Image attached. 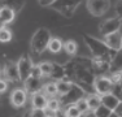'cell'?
Returning <instances> with one entry per match:
<instances>
[{
    "label": "cell",
    "instance_id": "5",
    "mask_svg": "<svg viewBox=\"0 0 122 117\" xmlns=\"http://www.w3.org/2000/svg\"><path fill=\"white\" fill-rule=\"evenodd\" d=\"M75 65H77V68H75L74 77L78 80V82H79L78 85H83V86L94 85L95 80H96V74L94 73V69L87 68V66H81V65H78L77 63H75Z\"/></svg>",
    "mask_w": 122,
    "mask_h": 117
},
{
    "label": "cell",
    "instance_id": "8",
    "mask_svg": "<svg viewBox=\"0 0 122 117\" xmlns=\"http://www.w3.org/2000/svg\"><path fill=\"white\" fill-rule=\"evenodd\" d=\"M121 27H122V20H120L118 17L108 18L104 22L100 23V33L103 34L104 37H108L110 34L121 31Z\"/></svg>",
    "mask_w": 122,
    "mask_h": 117
},
{
    "label": "cell",
    "instance_id": "25",
    "mask_svg": "<svg viewBox=\"0 0 122 117\" xmlns=\"http://www.w3.org/2000/svg\"><path fill=\"white\" fill-rule=\"evenodd\" d=\"M43 90H44V94L47 96H51L53 98L55 95H57V86L56 82H49V83H46L43 86Z\"/></svg>",
    "mask_w": 122,
    "mask_h": 117
},
{
    "label": "cell",
    "instance_id": "12",
    "mask_svg": "<svg viewBox=\"0 0 122 117\" xmlns=\"http://www.w3.org/2000/svg\"><path fill=\"white\" fill-rule=\"evenodd\" d=\"M104 43L110 51H114V52L120 51L122 48V33L117 31V33L110 34L108 37H104Z\"/></svg>",
    "mask_w": 122,
    "mask_h": 117
},
{
    "label": "cell",
    "instance_id": "34",
    "mask_svg": "<svg viewBox=\"0 0 122 117\" xmlns=\"http://www.w3.org/2000/svg\"><path fill=\"white\" fill-rule=\"evenodd\" d=\"M116 13H117L118 18L122 20V1H118L116 5Z\"/></svg>",
    "mask_w": 122,
    "mask_h": 117
},
{
    "label": "cell",
    "instance_id": "37",
    "mask_svg": "<svg viewBox=\"0 0 122 117\" xmlns=\"http://www.w3.org/2000/svg\"><path fill=\"white\" fill-rule=\"evenodd\" d=\"M85 117H96V116H95V113H94V112H88Z\"/></svg>",
    "mask_w": 122,
    "mask_h": 117
},
{
    "label": "cell",
    "instance_id": "30",
    "mask_svg": "<svg viewBox=\"0 0 122 117\" xmlns=\"http://www.w3.org/2000/svg\"><path fill=\"white\" fill-rule=\"evenodd\" d=\"M74 105L81 111V113H82V115H83V113H87V112L90 111V109H88V105H87V101H86V98H83V99H81V100H78Z\"/></svg>",
    "mask_w": 122,
    "mask_h": 117
},
{
    "label": "cell",
    "instance_id": "33",
    "mask_svg": "<svg viewBox=\"0 0 122 117\" xmlns=\"http://www.w3.org/2000/svg\"><path fill=\"white\" fill-rule=\"evenodd\" d=\"M7 89H8V82L5 80H1V78H0V94L5 92Z\"/></svg>",
    "mask_w": 122,
    "mask_h": 117
},
{
    "label": "cell",
    "instance_id": "16",
    "mask_svg": "<svg viewBox=\"0 0 122 117\" xmlns=\"http://www.w3.org/2000/svg\"><path fill=\"white\" fill-rule=\"evenodd\" d=\"M101 104L113 112V111L117 108V105L120 104V100H118V99L116 98L112 92H110V94H107V95L101 96Z\"/></svg>",
    "mask_w": 122,
    "mask_h": 117
},
{
    "label": "cell",
    "instance_id": "29",
    "mask_svg": "<svg viewBox=\"0 0 122 117\" xmlns=\"http://www.w3.org/2000/svg\"><path fill=\"white\" fill-rule=\"evenodd\" d=\"M94 113H95L96 117H109L110 115H112V111L108 109L107 107H104V105L101 104L96 111H94Z\"/></svg>",
    "mask_w": 122,
    "mask_h": 117
},
{
    "label": "cell",
    "instance_id": "40",
    "mask_svg": "<svg viewBox=\"0 0 122 117\" xmlns=\"http://www.w3.org/2000/svg\"><path fill=\"white\" fill-rule=\"evenodd\" d=\"M118 85H120V86L122 87V72H121V81H120V83H118Z\"/></svg>",
    "mask_w": 122,
    "mask_h": 117
},
{
    "label": "cell",
    "instance_id": "3",
    "mask_svg": "<svg viewBox=\"0 0 122 117\" xmlns=\"http://www.w3.org/2000/svg\"><path fill=\"white\" fill-rule=\"evenodd\" d=\"M79 4V0H53L51 8L57 11L64 17H73Z\"/></svg>",
    "mask_w": 122,
    "mask_h": 117
},
{
    "label": "cell",
    "instance_id": "15",
    "mask_svg": "<svg viewBox=\"0 0 122 117\" xmlns=\"http://www.w3.org/2000/svg\"><path fill=\"white\" fill-rule=\"evenodd\" d=\"M109 72H110V73L122 72V48L120 49V51H117V52H116V53L112 56Z\"/></svg>",
    "mask_w": 122,
    "mask_h": 117
},
{
    "label": "cell",
    "instance_id": "31",
    "mask_svg": "<svg viewBox=\"0 0 122 117\" xmlns=\"http://www.w3.org/2000/svg\"><path fill=\"white\" fill-rule=\"evenodd\" d=\"M112 94H113V95H114L120 101H122V87L120 86V85H113Z\"/></svg>",
    "mask_w": 122,
    "mask_h": 117
},
{
    "label": "cell",
    "instance_id": "23",
    "mask_svg": "<svg viewBox=\"0 0 122 117\" xmlns=\"http://www.w3.org/2000/svg\"><path fill=\"white\" fill-rule=\"evenodd\" d=\"M4 4L7 5V7H9L14 13H17V12H20L24 8L25 3L21 1V0H8V1H4Z\"/></svg>",
    "mask_w": 122,
    "mask_h": 117
},
{
    "label": "cell",
    "instance_id": "13",
    "mask_svg": "<svg viewBox=\"0 0 122 117\" xmlns=\"http://www.w3.org/2000/svg\"><path fill=\"white\" fill-rule=\"evenodd\" d=\"M4 75H5V81H9V82L21 81V78H20V73H18V68H17V64L12 63V61L5 63V65H4Z\"/></svg>",
    "mask_w": 122,
    "mask_h": 117
},
{
    "label": "cell",
    "instance_id": "7",
    "mask_svg": "<svg viewBox=\"0 0 122 117\" xmlns=\"http://www.w3.org/2000/svg\"><path fill=\"white\" fill-rule=\"evenodd\" d=\"M17 68H18V73H20L21 81L25 82L31 75L33 69H34V64H33V61H31L30 56H29V55H24V56L18 60V63H17Z\"/></svg>",
    "mask_w": 122,
    "mask_h": 117
},
{
    "label": "cell",
    "instance_id": "27",
    "mask_svg": "<svg viewBox=\"0 0 122 117\" xmlns=\"http://www.w3.org/2000/svg\"><path fill=\"white\" fill-rule=\"evenodd\" d=\"M64 112H65V117H82V113H81V111L78 109V108L75 107L74 104H73V105H68V107H65Z\"/></svg>",
    "mask_w": 122,
    "mask_h": 117
},
{
    "label": "cell",
    "instance_id": "14",
    "mask_svg": "<svg viewBox=\"0 0 122 117\" xmlns=\"http://www.w3.org/2000/svg\"><path fill=\"white\" fill-rule=\"evenodd\" d=\"M48 103V98L46 94L43 92H38L35 95L31 96V105L33 109H46Z\"/></svg>",
    "mask_w": 122,
    "mask_h": 117
},
{
    "label": "cell",
    "instance_id": "38",
    "mask_svg": "<svg viewBox=\"0 0 122 117\" xmlns=\"http://www.w3.org/2000/svg\"><path fill=\"white\" fill-rule=\"evenodd\" d=\"M5 27V25H4V22H3L1 21V20H0V31H1L3 30V29H4Z\"/></svg>",
    "mask_w": 122,
    "mask_h": 117
},
{
    "label": "cell",
    "instance_id": "32",
    "mask_svg": "<svg viewBox=\"0 0 122 117\" xmlns=\"http://www.w3.org/2000/svg\"><path fill=\"white\" fill-rule=\"evenodd\" d=\"M29 117H47L46 109H31Z\"/></svg>",
    "mask_w": 122,
    "mask_h": 117
},
{
    "label": "cell",
    "instance_id": "11",
    "mask_svg": "<svg viewBox=\"0 0 122 117\" xmlns=\"http://www.w3.org/2000/svg\"><path fill=\"white\" fill-rule=\"evenodd\" d=\"M25 91L27 94H31V96L35 95V94L40 92V90L43 89V85H42V78H38V77H34V75H30L25 82Z\"/></svg>",
    "mask_w": 122,
    "mask_h": 117
},
{
    "label": "cell",
    "instance_id": "28",
    "mask_svg": "<svg viewBox=\"0 0 122 117\" xmlns=\"http://www.w3.org/2000/svg\"><path fill=\"white\" fill-rule=\"evenodd\" d=\"M12 40V31L8 27H4L0 31V42L1 43H8Z\"/></svg>",
    "mask_w": 122,
    "mask_h": 117
},
{
    "label": "cell",
    "instance_id": "26",
    "mask_svg": "<svg viewBox=\"0 0 122 117\" xmlns=\"http://www.w3.org/2000/svg\"><path fill=\"white\" fill-rule=\"evenodd\" d=\"M60 108H61V103H60L59 99H55V98L48 99L46 111H49V112H55V113H56L57 111H60Z\"/></svg>",
    "mask_w": 122,
    "mask_h": 117
},
{
    "label": "cell",
    "instance_id": "18",
    "mask_svg": "<svg viewBox=\"0 0 122 117\" xmlns=\"http://www.w3.org/2000/svg\"><path fill=\"white\" fill-rule=\"evenodd\" d=\"M86 101H87V105H88L90 112H94L101 105V96L97 95V94H88L86 96Z\"/></svg>",
    "mask_w": 122,
    "mask_h": 117
},
{
    "label": "cell",
    "instance_id": "17",
    "mask_svg": "<svg viewBox=\"0 0 122 117\" xmlns=\"http://www.w3.org/2000/svg\"><path fill=\"white\" fill-rule=\"evenodd\" d=\"M14 16H16V13L9 7H7V5L0 7V20L4 22V25H8V23L13 22Z\"/></svg>",
    "mask_w": 122,
    "mask_h": 117
},
{
    "label": "cell",
    "instance_id": "9",
    "mask_svg": "<svg viewBox=\"0 0 122 117\" xmlns=\"http://www.w3.org/2000/svg\"><path fill=\"white\" fill-rule=\"evenodd\" d=\"M94 89H95V91H96L97 95L103 96V95H107V94L112 92L113 83H112V81L109 80V77H105V75H96V80L94 82Z\"/></svg>",
    "mask_w": 122,
    "mask_h": 117
},
{
    "label": "cell",
    "instance_id": "10",
    "mask_svg": "<svg viewBox=\"0 0 122 117\" xmlns=\"http://www.w3.org/2000/svg\"><path fill=\"white\" fill-rule=\"evenodd\" d=\"M10 103L14 108H22L27 101V92L25 89H14L10 92Z\"/></svg>",
    "mask_w": 122,
    "mask_h": 117
},
{
    "label": "cell",
    "instance_id": "41",
    "mask_svg": "<svg viewBox=\"0 0 122 117\" xmlns=\"http://www.w3.org/2000/svg\"><path fill=\"white\" fill-rule=\"evenodd\" d=\"M13 117H21V116H20V115H17V116H13Z\"/></svg>",
    "mask_w": 122,
    "mask_h": 117
},
{
    "label": "cell",
    "instance_id": "19",
    "mask_svg": "<svg viewBox=\"0 0 122 117\" xmlns=\"http://www.w3.org/2000/svg\"><path fill=\"white\" fill-rule=\"evenodd\" d=\"M56 86H57V94L60 96H64L70 91L71 86H73V82L66 81V80H61V81L56 82Z\"/></svg>",
    "mask_w": 122,
    "mask_h": 117
},
{
    "label": "cell",
    "instance_id": "35",
    "mask_svg": "<svg viewBox=\"0 0 122 117\" xmlns=\"http://www.w3.org/2000/svg\"><path fill=\"white\" fill-rule=\"evenodd\" d=\"M113 112H114L118 117H122V101H120V104L117 105V108H116Z\"/></svg>",
    "mask_w": 122,
    "mask_h": 117
},
{
    "label": "cell",
    "instance_id": "2",
    "mask_svg": "<svg viewBox=\"0 0 122 117\" xmlns=\"http://www.w3.org/2000/svg\"><path fill=\"white\" fill-rule=\"evenodd\" d=\"M83 40H85L86 46L88 47V49L91 51L94 58H103V57H109L110 55V49L107 47V44L104 43V40H100L97 38H94L91 35H83Z\"/></svg>",
    "mask_w": 122,
    "mask_h": 117
},
{
    "label": "cell",
    "instance_id": "22",
    "mask_svg": "<svg viewBox=\"0 0 122 117\" xmlns=\"http://www.w3.org/2000/svg\"><path fill=\"white\" fill-rule=\"evenodd\" d=\"M38 66H39V69H40L42 75H52V73H53V68H55V64L49 63V61H43V63H40Z\"/></svg>",
    "mask_w": 122,
    "mask_h": 117
},
{
    "label": "cell",
    "instance_id": "39",
    "mask_svg": "<svg viewBox=\"0 0 122 117\" xmlns=\"http://www.w3.org/2000/svg\"><path fill=\"white\" fill-rule=\"evenodd\" d=\"M109 117H118V116H117V115H116V113H114V112H112V115H110Z\"/></svg>",
    "mask_w": 122,
    "mask_h": 117
},
{
    "label": "cell",
    "instance_id": "6",
    "mask_svg": "<svg viewBox=\"0 0 122 117\" xmlns=\"http://www.w3.org/2000/svg\"><path fill=\"white\" fill-rule=\"evenodd\" d=\"M86 4L88 12L95 17L103 16L110 8V1H108V0H90Z\"/></svg>",
    "mask_w": 122,
    "mask_h": 117
},
{
    "label": "cell",
    "instance_id": "24",
    "mask_svg": "<svg viewBox=\"0 0 122 117\" xmlns=\"http://www.w3.org/2000/svg\"><path fill=\"white\" fill-rule=\"evenodd\" d=\"M51 77H53L55 80H57V81L64 80V78L66 77V74H65V68H64V66H61V65H57V64H55L53 73H52Z\"/></svg>",
    "mask_w": 122,
    "mask_h": 117
},
{
    "label": "cell",
    "instance_id": "21",
    "mask_svg": "<svg viewBox=\"0 0 122 117\" xmlns=\"http://www.w3.org/2000/svg\"><path fill=\"white\" fill-rule=\"evenodd\" d=\"M77 49H78V46H77V42L73 39H68L64 42V51L69 55V56H74L77 53Z\"/></svg>",
    "mask_w": 122,
    "mask_h": 117
},
{
    "label": "cell",
    "instance_id": "36",
    "mask_svg": "<svg viewBox=\"0 0 122 117\" xmlns=\"http://www.w3.org/2000/svg\"><path fill=\"white\" fill-rule=\"evenodd\" d=\"M38 3H39V5H43V7H51L53 0H40Z\"/></svg>",
    "mask_w": 122,
    "mask_h": 117
},
{
    "label": "cell",
    "instance_id": "4",
    "mask_svg": "<svg viewBox=\"0 0 122 117\" xmlns=\"http://www.w3.org/2000/svg\"><path fill=\"white\" fill-rule=\"evenodd\" d=\"M86 95L85 92V89H83L82 86H79L78 83H73V86H71L70 91H69L66 95L61 96V107H68V105H73L75 104L78 100H81V99H83Z\"/></svg>",
    "mask_w": 122,
    "mask_h": 117
},
{
    "label": "cell",
    "instance_id": "1",
    "mask_svg": "<svg viewBox=\"0 0 122 117\" xmlns=\"http://www.w3.org/2000/svg\"><path fill=\"white\" fill-rule=\"evenodd\" d=\"M51 39H52V37H51V33H49L48 29L39 27L34 33L33 38H31L30 47L33 49V52L34 53H42L43 51H46L48 48V44L51 42Z\"/></svg>",
    "mask_w": 122,
    "mask_h": 117
},
{
    "label": "cell",
    "instance_id": "20",
    "mask_svg": "<svg viewBox=\"0 0 122 117\" xmlns=\"http://www.w3.org/2000/svg\"><path fill=\"white\" fill-rule=\"evenodd\" d=\"M48 49L52 53H59L61 49H64V42L60 38H52L48 44Z\"/></svg>",
    "mask_w": 122,
    "mask_h": 117
}]
</instances>
